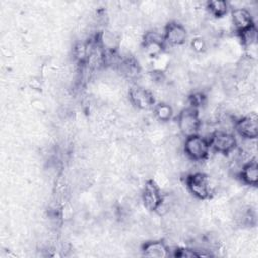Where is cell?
<instances>
[{
    "label": "cell",
    "instance_id": "cell-1",
    "mask_svg": "<svg viewBox=\"0 0 258 258\" xmlns=\"http://www.w3.org/2000/svg\"><path fill=\"white\" fill-rule=\"evenodd\" d=\"M211 150L209 138L200 133L186 136L183 141V151L191 161H203L208 158Z\"/></svg>",
    "mask_w": 258,
    "mask_h": 258
},
{
    "label": "cell",
    "instance_id": "cell-2",
    "mask_svg": "<svg viewBox=\"0 0 258 258\" xmlns=\"http://www.w3.org/2000/svg\"><path fill=\"white\" fill-rule=\"evenodd\" d=\"M185 185L189 194L198 200L209 199L213 194V186L208 174L202 171H195L186 175Z\"/></svg>",
    "mask_w": 258,
    "mask_h": 258
},
{
    "label": "cell",
    "instance_id": "cell-3",
    "mask_svg": "<svg viewBox=\"0 0 258 258\" xmlns=\"http://www.w3.org/2000/svg\"><path fill=\"white\" fill-rule=\"evenodd\" d=\"M177 127L185 137L198 134L202 128L199 109L192 106L182 109L177 115Z\"/></svg>",
    "mask_w": 258,
    "mask_h": 258
},
{
    "label": "cell",
    "instance_id": "cell-4",
    "mask_svg": "<svg viewBox=\"0 0 258 258\" xmlns=\"http://www.w3.org/2000/svg\"><path fill=\"white\" fill-rule=\"evenodd\" d=\"M210 146L216 152L228 155L237 148V138L231 131L222 129L215 130L211 133L209 138Z\"/></svg>",
    "mask_w": 258,
    "mask_h": 258
},
{
    "label": "cell",
    "instance_id": "cell-5",
    "mask_svg": "<svg viewBox=\"0 0 258 258\" xmlns=\"http://www.w3.org/2000/svg\"><path fill=\"white\" fill-rule=\"evenodd\" d=\"M142 47L147 56L157 58L162 54L165 47L163 34L156 30L146 31L142 38Z\"/></svg>",
    "mask_w": 258,
    "mask_h": 258
},
{
    "label": "cell",
    "instance_id": "cell-6",
    "mask_svg": "<svg viewBox=\"0 0 258 258\" xmlns=\"http://www.w3.org/2000/svg\"><path fill=\"white\" fill-rule=\"evenodd\" d=\"M162 34L165 45L180 46L187 40V30L185 26L175 20L168 22L164 26Z\"/></svg>",
    "mask_w": 258,
    "mask_h": 258
},
{
    "label": "cell",
    "instance_id": "cell-7",
    "mask_svg": "<svg viewBox=\"0 0 258 258\" xmlns=\"http://www.w3.org/2000/svg\"><path fill=\"white\" fill-rule=\"evenodd\" d=\"M163 198L164 197L161 194V190L157 183L152 179L146 180L141 194V199L144 207L149 211L156 212L162 204Z\"/></svg>",
    "mask_w": 258,
    "mask_h": 258
},
{
    "label": "cell",
    "instance_id": "cell-8",
    "mask_svg": "<svg viewBox=\"0 0 258 258\" xmlns=\"http://www.w3.org/2000/svg\"><path fill=\"white\" fill-rule=\"evenodd\" d=\"M129 99L130 102L140 110L149 109L153 107L155 103L153 93L139 85H134L130 88Z\"/></svg>",
    "mask_w": 258,
    "mask_h": 258
},
{
    "label": "cell",
    "instance_id": "cell-9",
    "mask_svg": "<svg viewBox=\"0 0 258 258\" xmlns=\"http://www.w3.org/2000/svg\"><path fill=\"white\" fill-rule=\"evenodd\" d=\"M235 129L244 139H256L258 135V116L250 113L235 122Z\"/></svg>",
    "mask_w": 258,
    "mask_h": 258
},
{
    "label": "cell",
    "instance_id": "cell-10",
    "mask_svg": "<svg viewBox=\"0 0 258 258\" xmlns=\"http://www.w3.org/2000/svg\"><path fill=\"white\" fill-rule=\"evenodd\" d=\"M231 20L235 30L239 34L255 25L252 13L245 7L233 8L231 10Z\"/></svg>",
    "mask_w": 258,
    "mask_h": 258
},
{
    "label": "cell",
    "instance_id": "cell-11",
    "mask_svg": "<svg viewBox=\"0 0 258 258\" xmlns=\"http://www.w3.org/2000/svg\"><path fill=\"white\" fill-rule=\"evenodd\" d=\"M141 252L146 257L165 258L170 255L168 246L161 240H152L145 242L141 246Z\"/></svg>",
    "mask_w": 258,
    "mask_h": 258
},
{
    "label": "cell",
    "instance_id": "cell-12",
    "mask_svg": "<svg viewBox=\"0 0 258 258\" xmlns=\"http://www.w3.org/2000/svg\"><path fill=\"white\" fill-rule=\"evenodd\" d=\"M239 176L241 180L251 186H255L258 181V165L255 159H250L246 161L239 171Z\"/></svg>",
    "mask_w": 258,
    "mask_h": 258
},
{
    "label": "cell",
    "instance_id": "cell-13",
    "mask_svg": "<svg viewBox=\"0 0 258 258\" xmlns=\"http://www.w3.org/2000/svg\"><path fill=\"white\" fill-rule=\"evenodd\" d=\"M120 37L113 31L110 30H104L102 31L97 38L98 45L107 52L116 51V49L119 46Z\"/></svg>",
    "mask_w": 258,
    "mask_h": 258
},
{
    "label": "cell",
    "instance_id": "cell-14",
    "mask_svg": "<svg viewBox=\"0 0 258 258\" xmlns=\"http://www.w3.org/2000/svg\"><path fill=\"white\" fill-rule=\"evenodd\" d=\"M206 8L215 17H223L229 10V3L222 0H213L206 3Z\"/></svg>",
    "mask_w": 258,
    "mask_h": 258
},
{
    "label": "cell",
    "instance_id": "cell-15",
    "mask_svg": "<svg viewBox=\"0 0 258 258\" xmlns=\"http://www.w3.org/2000/svg\"><path fill=\"white\" fill-rule=\"evenodd\" d=\"M153 113L157 120L161 122H168L173 116V109L168 103L160 102L154 106Z\"/></svg>",
    "mask_w": 258,
    "mask_h": 258
},
{
    "label": "cell",
    "instance_id": "cell-16",
    "mask_svg": "<svg viewBox=\"0 0 258 258\" xmlns=\"http://www.w3.org/2000/svg\"><path fill=\"white\" fill-rule=\"evenodd\" d=\"M241 41L245 47H251L257 42V29L256 26H252L249 29L243 31L239 34Z\"/></svg>",
    "mask_w": 258,
    "mask_h": 258
},
{
    "label": "cell",
    "instance_id": "cell-17",
    "mask_svg": "<svg viewBox=\"0 0 258 258\" xmlns=\"http://www.w3.org/2000/svg\"><path fill=\"white\" fill-rule=\"evenodd\" d=\"M208 254L200 252V250L194 249V248H180L176 249L174 256L175 257H181V258H191V257H201V256H207Z\"/></svg>",
    "mask_w": 258,
    "mask_h": 258
},
{
    "label": "cell",
    "instance_id": "cell-18",
    "mask_svg": "<svg viewBox=\"0 0 258 258\" xmlns=\"http://www.w3.org/2000/svg\"><path fill=\"white\" fill-rule=\"evenodd\" d=\"M190 46H191V48H192L194 51L200 53V52H203V51L206 49L207 43H206V41L204 40V38H202V37H196V38H194V39L191 40Z\"/></svg>",
    "mask_w": 258,
    "mask_h": 258
}]
</instances>
